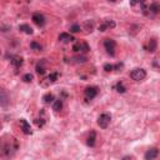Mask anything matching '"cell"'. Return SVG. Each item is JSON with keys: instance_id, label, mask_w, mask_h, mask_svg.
Returning <instances> with one entry per match:
<instances>
[{"instance_id": "obj_30", "label": "cell", "mask_w": 160, "mask_h": 160, "mask_svg": "<svg viewBox=\"0 0 160 160\" xmlns=\"http://www.w3.org/2000/svg\"><path fill=\"white\" fill-rule=\"evenodd\" d=\"M123 160H133V159H131V156H124Z\"/></svg>"}, {"instance_id": "obj_11", "label": "cell", "mask_w": 160, "mask_h": 160, "mask_svg": "<svg viewBox=\"0 0 160 160\" xmlns=\"http://www.w3.org/2000/svg\"><path fill=\"white\" fill-rule=\"evenodd\" d=\"M158 155H159L158 148H151L145 153V160H154L158 158Z\"/></svg>"}, {"instance_id": "obj_18", "label": "cell", "mask_w": 160, "mask_h": 160, "mask_svg": "<svg viewBox=\"0 0 160 160\" xmlns=\"http://www.w3.org/2000/svg\"><path fill=\"white\" fill-rule=\"evenodd\" d=\"M53 109H54V111H60L63 109V100L61 99H56L54 100V103H53Z\"/></svg>"}, {"instance_id": "obj_17", "label": "cell", "mask_w": 160, "mask_h": 160, "mask_svg": "<svg viewBox=\"0 0 160 160\" xmlns=\"http://www.w3.org/2000/svg\"><path fill=\"white\" fill-rule=\"evenodd\" d=\"M156 49H158V42H156L155 39H150L149 40V44H148V51L154 53Z\"/></svg>"}, {"instance_id": "obj_14", "label": "cell", "mask_w": 160, "mask_h": 160, "mask_svg": "<svg viewBox=\"0 0 160 160\" xmlns=\"http://www.w3.org/2000/svg\"><path fill=\"white\" fill-rule=\"evenodd\" d=\"M10 61H11V64L14 65L16 69H19L20 66L23 65V63H24V59H23L21 56H11Z\"/></svg>"}, {"instance_id": "obj_3", "label": "cell", "mask_w": 160, "mask_h": 160, "mask_svg": "<svg viewBox=\"0 0 160 160\" xmlns=\"http://www.w3.org/2000/svg\"><path fill=\"white\" fill-rule=\"evenodd\" d=\"M104 48H105L106 53H108L109 55H111V56L115 55V48H116L115 40H113V39H105L104 40Z\"/></svg>"}, {"instance_id": "obj_22", "label": "cell", "mask_w": 160, "mask_h": 160, "mask_svg": "<svg viewBox=\"0 0 160 160\" xmlns=\"http://www.w3.org/2000/svg\"><path fill=\"white\" fill-rule=\"evenodd\" d=\"M30 48L33 50H35V51H42V49H43V46L40 45L39 43H36V42H31L30 43Z\"/></svg>"}, {"instance_id": "obj_5", "label": "cell", "mask_w": 160, "mask_h": 160, "mask_svg": "<svg viewBox=\"0 0 160 160\" xmlns=\"http://www.w3.org/2000/svg\"><path fill=\"white\" fill-rule=\"evenodd\" d=\"M116 26L115 21L111 20V19H105L99 26H98V30L99 31H106V30H109V29H114Z\"/></svg>"}, {"instance_id": "obj_25", "label": "cell", "mask_w": 160, "mask_h": 160, "mask_svg": "<svg viewBox=\"0 0 160 160\" xmlns=\"http://www.w3.org/2000/svg\"><path fill=\"white\" fill-rule=\"evenodd\" d=\"M80 30H82V28H80V25H78V24H73L70 26V33H79Z\"/></svg>"}, {"instance_id": "obj_9", "label": "cell", "mask_w": 160, "mask_h": 160, "mask_svg": "<svg viewBox=\"0 0 160 160\" xmlns=\"http://www.w3.org/2000/svg\"><path fill=\"white\" fill-rule=\"evenodd\" d=\"M10 103V98L8 95V93L4 89H0V106L2 108H6Z\"/></svg>"}, {"instance_id": "obj_16", "label": "cell", "mask_w": 160, "mask_h": 160, "mask_svg": "<svg viewBox=\"0 0 160 160\" xmlns=\"http://www.w3.org/2000/svg\"><path fill=\"white\" fill-rule=\"evenodd\" d=\"M19 30L25 33V34H28V35H31L33 34V29H31V26L28 25V24H21L19 25Z\"/></svg>"}, {"instance_id": "obj_21", "label": "cell", "mask_w": 160, "mask_h": 160, "mask_svg": "<svg viewBox=\"0 0 160 160\" xmlns=\"http://www.w3.org/2000/svg\"><path fill=\"white\" fill-rule=\"evenodd\" d=\"M58 78H59V73H51L48 78H46V80H48V83H55L56 80H58Z\"/></svg>"}, {"instance_id": "obj_29", "label": "cell", "mask_w": 160, "mask_h": 160, "mask_svg": "<svg viewBox=\"0 0 160 160\" xmlns=\"http://www.w3.org/2000/svg\"><path fill=\"white\" fill-rule=\"evenodd\" d=\"M122 66H123V64L119 63V64H116V65L114 66V69H115V70H120V69H122Z\"/></svg>"}, {"instance_id": "obj_2", "label": "cell", "mask_w": 160, "mask_h": 160, "mask_svg": "<svg viewBox=\"0 0 160 160\" xmlns=\"http://www.w3.org/2000/svg\"><path fill=\"white\" fill-rule=\"evenodd\" d=\"M130 78L133 80H135V82H141V80H144L146 78V71L141 68H135V69L131 70Z\"/></svg>"}, {"instance_id": "obj_15", "label": "cell", "mask_w": 160, "mask_h": 160, "mask_svg": "<svg viewBox=\"0 0 160 160\" xmlns=\"http://www.w3.org/2000/svg\"><path fill=\"white\" fill-rule=\"evenodd\" d=\"M95 140H96V133L93 130V131H90V134H89V136L86 139V144L89 146H94L95 145Z\"/></svg>"}, {"instance_id": "obj_7", "label": "cell", "mask_w": 160, "mask_h": 160, "mask_svg": "<svg viewBox=\"0 0 160 160\" xmlns=\"http://www.w3.org/2000/svg\"><path fill=\"white\" fill-rule=\"evenodd\" d=\"M31 20L34 21L35 25L39 26V28H43L45 25V16L42 14V13H34L33 16H31Z\"/></svg>"}, {"instance_id": "obj_19", "label": "cell", "mask_w": 160, "mask_h": 160, "mask_svg": "<svg viewBox=\"0 0 160 160\" xmlns=\"http://www.w3.org/2000/svg\"><path fill=\"white\" fill-rule=\"evenodd\" d=\"M43 100H44L45 104H51V103H54L55 98H54V95H53L51 93H46V94L43 96Z\"/></svg>"}, {"instance_id": "obj_12", "label": "cell", "mask_w": 160, "mask_h": 160, "mask_svg": "<svg viewBox=\"0 0 160 160\" xmlns=\"http://www.w3.org/2000/svg\"><path fill=\"white\" fill-rule=\"evenodd\" d=\"M59 40H60L61 43H64V44H68V43L73 42L74 38H73V35H71V34H68V33H61V34L59 35Z\"/></svg>"}, {"instance_id": "obj_1", "label": "cell", "mask_w": 160, "mask_h": 160, "mask_svg": "<svg viewBox=\"0 0 160 160\" xmlns=\"http://www.w3.org/2000/svg\"><path fill=\"white\" fill-rule=\"evenodd\" d=\"M19 149V144L15 138H9L5 143H3V139H0V158L4 160H9L16 154Z\"/></svg>"}, {"instance_id": "obj_28", "label": "cell", "mask_w": 160, "mask_h": 160, "mask_svg": "<svg viewBox=\"0 0 160 160\" xmlns=\"http://www.w3.org/2000/svg\"><path fill=\"white\" fill-rule=\"evenodd\" d=\"M75 59H76L78 63H84V61H86V58H85V56H79V58H75Z\"/></svg>"}, {"instance_id": "obj_6", "label": "cell", "mask_w": 160, "mask_h": 160, "mask_svg": "<svg viewBox=\"0 0 160 160\" xmlns=\"http://www.w3.org/2000/svg\"><path fill=\"white\" fill-rule=\"evenodd\" d=\"M73 50L75 53H88L90 50V46L85 42H78L73 45Z\"/></svg>"}, {"instance_id": "obj_23", "label": "cell", "mask_w": 160, "mask_h": 160, "mask_svg": "<svg viewBox=\"0 0 160 160\" xmlns=\"http://www.w3.org/2000/svg\"><path fill=\"white\" fill-rule=\"evenodd\" d=\"M85 29H86V31L88 33H91L93 31V29H94V21H86L85 23Z\"/></svg>"}, {"instance_id": "obj_4", "label": "cell", "mask_w": 160, "mask_h": 160, "mask_svg": "<svg viewBox=\"0 0 160 160\" xmlns=\"http://www.w3.org/2000/svg\"><path fill=\"white\" fill-rule=\"evenodd\" d=\"M110 120H111V116L110 114L108 113H103L99 118H98V125L101 128V129H106L110 124Z\"/></svg>"}, {"instance_id": "obj_10", "label": "cell", "mask_w": 160, "mask_h": 160, "mask_svg": "<svg viewBox=\"0 0 160 160\" xmlns=\"http://www.w3.org/2000/svg\"><path fill=\"white\" fill-rule=\"evenodd\" d=\"M19 123H20V126H21V130H23V133L24 134H26V135H30L31 134V126H30V124L26 122L25 119H20L19 120Z\"/></svg>"}, {"instance_id": "obj_8", "label": "cell", "mask_w": 160, "mask_h": 160, "mask_svg": "<svg viewBox=\"0 0 160 160\" xmlns=\"http://www.w3.org/2000/svg\"><path fill=\"white\" fill-rule=\"evenodd\" d=\"M98 93H99V89L96 86H88L85 90H84V94H85V98L88 100H91V99H94L96 95H98Z\"/></svg>"}, {"instance_id": "obj_13", "label": "cell", "mask_w": 160, "mask_h": 160, "mask_svg": "<svg viewBox=\"0 0 160 160\" xmlns=\"http://www.w3.org/2000/svg\"><path fill=\"white\" fill-rule=\"evenodd\" d=\"M35 70H36V73H38L39 75H44V74H45V59L40 60V61L36 64Z\"/></svg>"}, {"instance_id": "obj_26", "label": "cell", "mask_w": 160, "mask_h": 160, "mask_svg": "<svg viewBox=\"0 0 160 160\" xmlns=\"http://www.w3.org/2000/svg\"><path fill=\"white\" fill-rule=\"evenodd\" d=\"M35 124H36L39 128H43V126H44V124H45V119H44V118L35 119Z\"/></svg>"}, {"instance_id": "obj_27", "label": "cell", "mask_w": 160, "mask_h": 160, "mask_svg": "<svg viewBox=\"0 0 160 160\" xmlns=\"http://www.w3.org/2000/svg\"><path fill=\"white\" fill-rule=\"evenodd\" d=\"M104 70H105L106 73L113 71V70H114V65H111V64H105V65H104Z\"/></svg>"}, {"instance_id": "obj_20", "label": "cell", "mask_w": 160, "mask_h": 160, "mask_svg": "<svg viewBox=\"0 0 160 160\" xmlns=\"http://www.w3.org/2000/svg\"><path fill=\"white\" fill-rule=\"evenodd\" d=\"M115 90H116L118 93H120V94H124V93L126 91V88H125V85H124L122 82H119V83L115 85Z\"/></svg>"}, {"instance_id": "obj_24", "label": "cell", "mask_w": 160, "mask_h": 160, "mask_svg": "<svg viewBox=\"0 0 160 160\" xmlns=\"http://www.w3.org/2000/svg\"><path fill=\"white\" fill-rule=\"evenodd\" d=\"M33 79H34V76H33V74H30V73L25 74V75L23 76V80H24L25 83H31V82H33Z\"/></svg>"}, {"instance_id": "obj_31", "label": "cell", "mask_w": 160, "mask_h": 160, "mask_svg": "<svg viewBox=\"0 0 160 160\" xmlns=\"http://www.w3.org/2000/svg\"><path fill=\"white\" fill-rule=\"evenodd\" d=\"M0 129H2V126H0Z\"/></svg>"}]
</instances>
